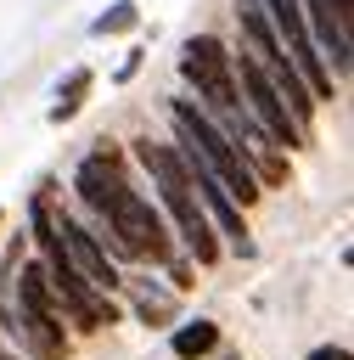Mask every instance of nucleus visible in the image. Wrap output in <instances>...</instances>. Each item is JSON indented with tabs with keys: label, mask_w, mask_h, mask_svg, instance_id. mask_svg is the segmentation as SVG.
<instances>
[{
	"label": "nucleus",
	"mask_w": 354,
	"mask_h": 360,
	"mask_svg": "<svg viewBox=\"0 0 354 360\" xmlns=\"http://www.w3.org/2000/svg\"><path fill=\"white\" fill-rule=\"evenodd\" d=\"M124 158H135V163L146 169V180H152V202L163 208V219H169V231H174V248H180L191 264L214 270V264L225 259V248H219L208 214H202L197 197H191V180H185V163H180V152H174V141L135 135Z\"/></svg>",
	"instance_id": "nucleus-1"
},
{
	"label": "nucleus",
	"mask_w": 354,
	"mask_h": 360,
	"mask_svg": "<svg viewBox=\"0 0 354 360\" xmlns=\"http://www.w3.org/2000/svg\"><path fill=\"white\" fill-rule=\"evenodd\" d=\"M219 349V321H208V315H180L174 326H169V354L174 360H208Z\"/></svg>",
	"instance_id": "nucleus-10"
},
{
	"label": "nucleus",
	"mask_w": 354,
	"mask_h": 360,
	"mask_svg": "<svg viewBox=\"0 0 354 360\" xmlns=\"http://www.w3.org/2000/svg\"><path fill=\"white\" fill-rule=\"evenodd\" d=\"M230 73H236V96H242V107L258 118V129L270 135V146H275V152H298V146H309V135L292 124V112H287L281 90L264 79V68L253 62V51H247V45H230Z\"/></svg>",
	"instance_id": "nucleus-4"
},
{
	"label": "nucleus",
	"mask_w": 354,
	"mask_h": 360,
	"mask_svg": "<svg viewBox=\"0 0 354 360\" xmlns=\"http://www.w3.org/2000/svg\"><path fill=\"white\" fill-rule=\"evenodd\" d=\"M90 231H96V242L107 248V259L124 270V264H163L169 253H174V231H169V219H163V208L152 202V191L146 186H118V197L90 219Z\"/></svg>",
	"instance_id": "nucleus-2"
},
{
	"label": "nucleus",
	"mask_w": 354,
	"mask_h": 360,
	"mask_svg": "<svg viewBox=\"0 0 354 360\" xmlns=\"http://www.w3.org/2000/svg\"><path fill=\"white\" fill-rule=\"evenodd\" d=\"M135 174H129V158L118 152V146H90L79 163H73V202H79V214L84 219H96L112 197H118V186H129Z\"/></svg>",
	"instance_id": "nucleus-6"
},
{
	"label": "nucleus",
	"mask_w": 354,
	"mask_h": 360,
	"mask_svg": "<svg viewBox=\"0 0 354 360\" xmlns=\"http://www.w3.org/2000/svg\"><path fill=\"white\" fill-rule=\"evenodd\" d=\"M140 62H146V51H140V45H129V51H124V62H118V73H112V84H129V79L140 73Z\"/></svg>",
	"instance_id": "nucleus-13"
},
{
	"label": "nucleus",
	"mask_w": 354,
	"mask_h": 360,
	"mask_svg": "<svg viewBox=\"0 0 354 360\" xmlns=\"http://www.w3.org/2000/svg\"><path fill=\"white\" fill-rule=\"evenodd\" d=\"M180 79H185V96H191L208 118H219L225 107L242 101V96H236V73H230V45H225L219 34H191V39L180 45Z\"/></svg>",
	"instance_id": "nucleus-3"
},
{
	"label": "nucleus",
	"mask_w": 354,
	"mask_h": 360,
	"mask_svg": "<svg viewBox=\"0 0 354 360\" xmlns=\"http://www.w3.org/2000/svg\"><path fill=\"white\" fill-rule=\"evenodd\" d=\"M264 6V22H270V34H275V45L287 51V62L298 68V79L309 84V96H315V107H326L332 96H337V84H332V73H326V62H320V51H315V39H309V22H303V11H298V0H258Z\"/></svg>",
	"instance_id": "nucleus-5"
},
{
	"label": "nucleus",
	"mask_w": 354,
	"mask_h": 360,
	"mask_svg": "<svg viewBox=\"0 0 354 360\" xmlns=\"http://www.w3.org/2000/svg\"><path fill=\"white\" fill-rule=\"evenodd\" d=\"M0 225H6V208H0Z\"/></svg>",
	"instance_id": "nucleus-15"
},
{
	"label": "nucleus",
	"mask_w": 354,
	"mask_h": 360,
	"mask_svg": "<svg viewBox=\"0 0 354 360\" xmlns=\"http://www.w3.org/2000/svg\"><path fill=\"white\" fill-rule=\"evenodd\" d=\"M140 28V0H112L90 17V39H124Z\"/></svg>",
	"instance_id": "nucleus-11"
},
{
	"label": "nucleus",
	"mask_w": 354,
	"mask_h": 360,
	"mask_svg": "<svg viewBox=\"0 0 354 360\" xmlns=\"http://www.w3.org/2000/svg\"><path fill=\"white\" fill-rule=\"evenodd\" d=\"M90 90H96V68H67V79H56V90H51V107H45V124H73L79 112H84V101H90Z\"/></svg>",
	"instance_id": "nucleus-9"
},
{
	"label": "nucleus",
	"mask_w": 354,
	"mask_h": 360,
	"mask_svg": "<svg viewBox=\"0 0 354 360\" xmlns=\"http://www.w3.org/2000/svg\"><path fill=\"white\" fill-rule=\"evenodd\" d=\"M56 236H62V248H67L73 270H79L96 292H107V298H112V292L124 287V270L107 259V248L96 242V231H90V219H84L79 208H62V202H56Z\"/></svg>",
	"instance_id": "nucleus-7"
},
{
	"label": "nucleus",
	"mask_w": 354,
	"mask_h": 360,
	"mask_svg": "<svg viewBox=\"0 0 354 360\" xmlns=\"http://www.w3.org/2000/svg\"><path fill=\"white\" fill-rule=\"evenodd\" d=\"M118 292H129L135 321H146V326H174V321H180V292H169V287H157V281H146V276H124Z\"/></svg>",
	"instance_id": "nucleus-8"
},
{
	"label": "nucleus",
	"mask_w": 354,
	"mask_h": 360,
	"mask_svg": "<svg viewBox=\"0 0 354 360\" xmlns=\"http://www.w3.org/2000/svg\"><path fill=\"white\" fill-rule=\"evenodd\" d=\"M163 270H169V292H191V287H197V264H191L180 248L163 259Z\"/></svg>",
	"instance_id": "nucleus-12"
},
{
	"label": "nucleus",
	"mask_w": 354,
	"mask_h": 360,
	"mask_svg": "<svg viewBox=\"0 0 354 360\" xmlns=\"http://www.w3.org/2000/svg\"><path fill=\"white\" fill-rule=\"evenodd\" d=\"M0 360H11V354H6V349H0Z\"/></svg>",
	"instance_id": "nucleus-16"
},
{
	"label": "nucleus",
	"mask_w": 354,
	"mask_h": 360,
	"mask_svg": "<svg viewBox=\"0 0 354 360\" xmlns=\"http://www.w3.org/2000/svg\"><path fill=\"white\" fill-rule=\"evenodd\" d=\"M309 360H354V354H348V343H320V349H309Z\"/></svg>",
	"instance_id": "nucleus-14"
}]
</instances>
